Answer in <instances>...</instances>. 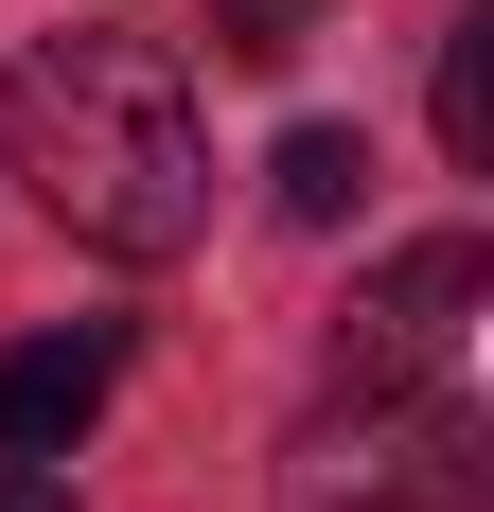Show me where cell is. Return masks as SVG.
<instances>
[{
  "instance_id": "obj_1",
  "label": "cell",
  "mask_w": 494,
  "mask_h": 512,
  "mask_svg": "<svg viewBox=\"0 0 494 512\" xmlns=\"http://www.w3.org/2000/svg\"><path fill=\"white\" fill-rule=\"evenodd\" d=\"M18 177L71 248L106 265H177L212 230V142H195V89L159 36H36L18 53Z\"/></svg>"
},
{
  "instance_id": "obj_2",
  "label": "cell",
  "mask_w": 494,
  "mask_h": 512,
  "mask_svg": "<svg viewBox=\"0 0 494 512\" xmlns=\"http://www.w3.org/2000/svg\"><path fill=\"white\" fill-rule=\"evenodd\" d=\"M300 512H494L459 389H353L300 460Z\"/></svg>"
},
{
  "instance_id": "obj_3",
  "label": "cell",
  "mask_w": 494,
  "mask_h": 512,
  "mask_svg": "<svg viewBox=\"0 0 494 512\" xmlns=\"http://www.w3.org/2000/svg\"><path fill=\"white\" fill-rule=\"evenodd\" d=\"M477 301H494V248L442 230V248H389L353 283V336H336V389H459L477 354Z\"/></svg>"
},
{
  "instance_id": "obj_4",
  "label": "cell",
  "mask_w": 494,
  "mask_h": 512,
  "mask_svg": "<svg viewBox=\"0 0 494 512\" xmlns=\"http://www.w3.org/2000/svg\"><path fill=\"white\" fill-rule=\"evenodd\" d=\"M106 371H124V336H36V354H0V460H71L106 424Z\"/></svg>"
},
{
  "instance_id": "obj_5",
  "label": "cell",
  "mask_w": 494,
  "mask_h": 512,
  "mask_svg": "<svg viewBox=\"0 0 494 512\" xmlns=\"http://www.w3.org/2000/svg\"><path fill=\"white\" fill-rule=\"evenodd\" d=\"M265 195H283L300 230H353V195H371V142H353V124H300V142L265 159Z\"/></svg>"
},
{
  "instance_id": "obj_6",
  "label": "cell",
  "mask_w": 494,
  "mask_h": 512,
  "mask_svg": "<svg viewBox=\"0 0 494 512\" xmlns=\"http://www.w3.org/2000/svg\"><path fill=\"white\" fill-rule=\"evenodd\" d=\"M442 159H494V0L442 36Z\"/></svg>"
},
{
  "instance_id": "obj_7",
  "label": "cell",
  "mask_w": 494,
  "mask_h": 512,
  "mask_svg": "<svg viewBox=\"0 0 494 512\" xmlns=\"http://www.w3.org/2000/svg\"><path fill=\"white\" fill-rule=\"evenodd\" d=\"M230 53H247V71H283V53H300V0H230Z\"/></svg>"
},
{
  "instance_id": "obj_8",
  "label": "cell",
  "mask_w": 494,
  "mask_h": 512,
  "mask_svg": "<svg viewBox=\"0 0 494 512\" xmlns=\"http://www.w3.org/2000/svg\"><path fill=\"white\" fill-rule=\"evenodd\" d=\"M0 512H71V460H0Z\"/></svg>"
}]
</instances>
